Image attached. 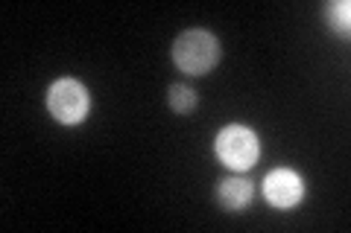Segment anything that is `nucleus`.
Instances as JSON below:
<instances>
[{"label": "nucleus", "mask_w": 351, "mask_h": 233, "mask_svg": "<svg viewBox=\"0 0 351 233\" xmlns=\"http://www.w3.org/2000/svg\"><path fill=\"white\" fill-rule=\"evenodd\" d=\"M252 198H255V187H252L249 178H240V175H234V178H226L217 184V202L223 210H228V213H240V210H246L252 204Z\"/></svg>", "instance_id": "5"}, {"label": "nucleus", "mask_w": 351, "mask_h": 233, "mask_svg": "<svg viewBox=\"0 0 351 233\" xmlns=\"http://www.w3.org/2000/svg\"><path fill=\"white\" fill-rule=\"evenodd\" d=\"M170 55H173V64L182 73L208 76L217 68L219 55H223V47H219L214 32H208V29H184L182 36L173 41Z\"/></svg>", "instance_id": "1"}, {"label": "nucleus", "mask_w": 351, "mask_h": 233, "mask_svg": "<svg viewBox=\"0 0 351 233\" xmlns=\"http://www.w3.org/2000/svg\"><path fill=\"white\" fill-rule=\"evenodd\" d=\"M325 20H328V27H331L334 32L348 36V29H351V3L348 0H331V3L325 6Z\"/></svg>", "instance_id": "6"}, {"label": "nucleus", "mask_w": 351, "mask_h": 233, "mask_svg": "<svg viewBox=\"0 0 351 233\" xmlns=\"http://www.w3.org/2000/svg\"><path fill=\"white\" fill-rule=\"evenodd\" d=\"M47 111L62 126H80L91 111V94L80 79L62 76L47 87Z\"/></svg>", "instance_id": "3"}, {"label": "nucleus", "mask_w": 351, "mask_h": 233, "mask_svg": "<svg viewBox=\"0 0 351 233\" xmlns=\"http://www.w3.org/2000/svg\"><path fill=\"white\" fill-rule=\"evenodd\" d=\"M167 102H170V108L176 111V114H188V111L196 108V94L191 91L188 85H170Z\"/></svg>", "instance_id": "7"}, {"label": "nucleus", "mask_w": 351, "mask_h": 233, "mask_svg": "<svg viewBox=\"0 0 351 233\" xmlns=\"http://www.w3.org/2000/svg\"><path fill=\"white\" fill-rule=\"evenodd\" d=\"M263 198L276 210H293L304 198V178L290 166H276L263 178Z\"/></svg>", "instance_id": "4"}, {"label": "nucleus", "mask_w": 351, "mask_h": 233, "mask_svg": "<svg viewBox=\"0 0 351 233\" xmlns=\"http://www.w3.org/2000/svg\"><path fill=\"white\" fill-rule=\"evenodd\" d=\"M214 154L219 158V163L228 166L232 172H249L261 158V140L249 126L232 123V126L217 131Z\"/></svg>", "instance_id": "2"}]
</instances>
